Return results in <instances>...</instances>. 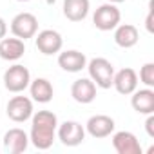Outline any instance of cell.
I'll use <instances>...</instances> for the list:
<instances>
[{"mask_svg": "<svg viewBox=\"0 0 154 154\" xmlns=\"http://www.w3.org/2000/svg\"><path fill=\"white\" fill-rule=\"evenodd\" d=\"M56 129H58L56 114L51 111H38L36 114L31 116L29 141L40 150H47L53 147L56 140Z\"/></svg>", "mask_w": 154, "mask_h": 154, "instance_id": "obj_1", "label": "cell"}, {"mask_svg": "<svg viewBox=\"0 0 154 154\" xmlns=\"http://www.w3.org/2000/svg\"><path fill=\"white\" fill-rule=\"evenodd\" d=\"M85 67H87V71H89V78L94 82L96 87H100V89H111V87H112L114 65H112L107 58H103V56L93 58Z\"/></svg>", "mask_w": 154, "mask_h": 154, "instance_id": "obj_2", "label": "cell"}, {"mask_svg": "<svg viewBox=\"0 0 154 154\" xmlns=\"http://www.w3.org/2000/svg\"><path fill=\"white\" fill-rule=\"evenodd\" d=\"M29 84H31V72L22 63H15L4 72V87L9 93H15V94L24 93L29 87Z\"/></svg>", "mask_w": 154, "mask_h": 154, "instance_id": "obj_3", "label": "cell"}, {"mask_svg": "<svg viewBox=\"0 0 154 154\" xmlns=\"http://www.w3.org/2000/svg\"><path fill=\"white\" fill-rule=\"evenodd\" d=\"M120 20H122V13L116 8V4H111V2L102 4L93 15V24L100 31H112L120 24Z\"/></svg>", "mask_w": 154, "mask_h": 154, "instance_id": "obj_4", "label": "cell"}, {"mask_svg": "<svg viewBox=\"0 0 154 154\" xmlns=\"http://www.w3.org/2000/svg\"><path fill=\"white\" fill-rule=\"evenodd\" d=\"M56 136L65 147H76L85 140V127L74 120H67L63 123H58Z\"/></svg>", "mask_w": 154, "mask_h": 154, "instance_id": "obj_5", "label": "cell"}, {"mask_svg": "<svg viewBox=\"0 0 154 154\" xmlns=\"http://www.w3.org/2000/svg\"><path fill=\"white\" fill-rule=\"evenodd\" d=\"M11 33H13V36L20 38L24 42L27 38H33L38 33V18L33 13H18L11 20Z\"/></svg>", "mask_w": 154, "mask_h": 154, "instance_id": "obj_6", "label": "cell"}, {"mask_svg": "<svg viewBox=\"0 0 154 154\" xmlns=\"http://www.w3.org/2000/svg\"><path fill=\"white\" fill-rule=\"evenodd\" d=\"M35 44H36V49L45 54V56H51V54H56L62 51L63 47V38L58 31L54 29H44L40 31L38 35H35Z\"/></svg>", "mask_w": 154, "mask_h": 154, "instance_id": "obj_7", "label": "cell"}, {"mask_svg": "<svg viewBox=\"0 0 154 154\" xmlns=\"http://www.w3.org/2000/svg\"><path fill=\"white\" fill-rule=\"evenodd\" d=\"M6 112L15 123H24L33 116V100L27 96H13L8 102Z\"/></svg>", "mask_w": 154, "mask_h": 154, "instance_id": "obj_8", "label": "cell"}, {"mask_svg": "<svg viewBox=\"0 0 154 154\" xmlns=\"http://www.w3.org/2000/svg\"><path fill=\"white\" fill-rule=\"evenodd\" d=\"M114 129H116V123L107 114H94L85 123V132H89V136H93L96 140L111 136L114 132Z\"/></svg>", "mask_w": 154, "mask_h": 154, "instance_id": "obj_9", "label": "cell"}, {"mask_svg": "<svg viewBox=\"0 0 154 154\" xmlns=\"http://www.w3.org/2000/svg\"><path fill=\"white\" fill-rule=\"evenodd\" d=\"M112 87L120 93V94H132L138 89V74L134 69L131 67H123L118 72H114L112 76Z\"/></svg>", "mask_w": 154, "mask_h": 154, "instance_id": "obj_10", "label": "cell"}, {"mask_svg": "<svg viewBox=\"0 0 154 154\" xmlns=\"http://www.w3.org/2000/svg\"><path fill=\"white\" fill-rule=\"evenodd\" d=\"M71 96L74 102H78L82 105H87L94 102L96 98V85L91 78H78L74 80L71 85Z\"/></svg>", "mask_w": 154, "mask_h": 154, "instance_id": "obj_11", "label": "cell"}, {"mask_svg": "<svg viewBox=\"0 0 154 154\" xmlns=\"http://www.w3.org/2000/svg\"><path fill=\"white\" fill-rule=\"evenodd\" d=\"M112 147L118 154H141L138 138L129 131H118L112 134Z\"/></svg>", "mask_w": 154, "mask_h": 154, "instance_id": "obj_12", "label": "cell"}, {"mask_svg": "<svg viewBox=\"0 0 154 154\" xmlns=\"http://www.w3.org/2000/svg\"><path fill=\"white\" fill-rule=\"evenodd\" d=\"M29 147V134L24 129H9L4 134V149L11 154H20Z\"/></svg>", "mask_w": 154, "mask_h": 154, "instance_id": "obj_13", "label": "cell"}, {"mask_svg": "<svg viewBox=\"0 0 154 154\" xmlns=\"http://www.w3.org/2000/svg\"><path fill=\"white\" fill-rule=\"evenodd\" d=\"M58 65L67 71V72H80L82 69H85L87 65V58L84 53L76 51V49H69V51H62L58 54Z\"/></svg>", "mask_w": 154, "mask_h": 154, "instance_id": "obj_14", "label": "cell"}, {"mask_svg": "<svg viewBox=\"0 0 154 154\" xmlns=\"http://www.w3.org/2000/svg\"><path fill=\"white\" fill-rule=\"evenodd\" d=\"M131 105L138 114H152L154 112V91L152 87H145V89H136L132 93L131 98Z\"/></svg>", "mask_w": 154, "mask_h": 154, "instance_id": "obj_15", "label": "cell"}, {"mask_svg": "<svg viewBox=\"0 0 154 154\" xmlns=\"http://www.w3.org/2000/svg\"><path fill=\"white\" fill-rule=\"evenodd\" d=\"M26 53V44L24 40L13 36V38H2L0 40V58L6 62H17L24 56Z\"/></svg>", "mask_w": 154, "mask_h": 154, "instance_id": "obj_16", "label": "cell"}, {"mask_svg": "<svg viewBox=\"0 0 154 154\" xmlns=\"http://www.w3.org/2000/svg\"><path fill=\"white\" fill-rule=\"evenodd\" d=\"M140 40V33L136 29V26L132 24H118L114 27V42L118 47L123 49H131L138 44Z\"/></svg>", "mask_w": 154, "mask_h": 154, "instance_id": "obj_17", "label": "cell"}, {"mask_svg": "<svg viewBox=\"0 0 154 154\" xmlns=\"http://www.w3.org/2000/svg\"><path fill=\"white\" fill-rule=\"evenodd\" d=\"M91 9L89 0H63V17L71 22H82Z\"/></svg>", "mask_w": 154, "mask_h": 154, "instance_id": "obj_18", "label": "cell"}, {"mask_svg": "<svg viewBox=\"0 0 154 154\" xmlns=\"http://www.w3.org/2000/svg\"><path fill=\"white\" fill-rule=\"evenodd\" d=\"M29 93H31V98L38 103H49L54 96V89L51 85V82L47 78H36V80H31L29 84Z\"/></svg>", "mask_w": 154, "mask_h": 154, "instance_id": "obj_19", "label": "cell"}, {"mask_svg": "<svg viewBox=\"0 0 154 154\" xmlns=\"http://www.w3.org/2000/svg\"><path fill=\"white\" fill-rule=\"evenodd\" d=\"M140 80L145 87H154V63L147 62L140 69Z\"/></svg>", "mask_w": 154, "mask_h": 154, "instance_id": "obj_20", "label": "cell"}, {"mask_svg": "<svg viewBox=\"0 0 154 154\" xmlns=\"http://www.w3.org/2000/svg\"><path fill=\"white\" fill-rule=\"evenodd\" d=\"M145 131L149 134V138H154V112L147 114V122H145Z\"/></svg>", "mask_w": 154, "mask_h": 154, "instance_id": "obj_21", "label": "cell"}, {"mask_svg": "<svg viewBox=\"0 0 154 154\" xmlns=\"http://www.w3.org/2000/svg\"><path fill=\"white\" fill-rule=\"evenodd\" d=\"M6 33H8V24H6V20L2 17H0V40L6 36Z\"/></svg>", "mask_w": 154, "mask_h": 154, "instance_id": "obj_22", "label": "cell"}, {"mask_svg": "<svg viewBox=\"0 0 154 154\" xmlns=\"http://www.w3.org/2000/svg\"><path fill=\"white\" fill-rule=\"evenodd\" d=\"M147 31L152 33V11H149V15H147Z\"/></svg>", "mask_w": 154, "mask_h": 154, "instance_id": "obj_23", "label": "cell"}, {"mask_svg": "<svg viewBox=\"0 0 154 154\" xmlns=\"http://www.w3.org/2000/svg\"><path fill=\"white\" fill-rule=\"evenodd\" d=\"M107 2H111V4H122V2H125V0H107Z\"/></svg>", "mask_w": 154, "mask_h": 154, "instance_id": "obj_24", "label": "cell"}, {"mask_svg": "<svg viewBox=\"0 0 154 154\" xmlns=\"http://www.w3.org/2000/svg\"><path fill=\"white\" fill-rule=\"evenodd\" d=\"M54 2H56V0H45V4H49V6H53Z\"/></svg>", "mask_w": 154, "mask_h": 154, "instance_id": "obj_25", "label": "cell"}, {"mask_svg": "<svg viewBox=\"0 0 154 154\" xmlns=\"http://www.w3.org/2000/svg\"><path fill=\"white\" fill-rule=\"evenodd\" d=\"M17 2H29V0H17Z\"/></svg>", "mask_w": 154, "mask_h": 154, "instance_id": "obj_26", "label": "cell"}]
</instances>
